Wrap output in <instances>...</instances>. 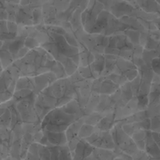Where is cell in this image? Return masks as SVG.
<instances>
[{"label": "cell", "mask_w": 160, "mask_h": 160, "mask_svg": "<svg viewBox=\"0 0 160 160\" xmlns=\"http://www.w3.org/2000/svg\"><path fill=\"white\" fill-rule=\"evenodd\" d=\"M95 130H96L95 127L84 123V124L82 126V128H81V131H80L79 133V138L87 139L88 138L92 136V134L95 133Z\"/></svg>", "instance_id": "8"}, {"label": "cell", "mask_w": 160, "mask_h": 160, "mask_svg": "<svg viewBox=\"0 0 160 160\" xmlns=\"http://www.w3.org/2000/svg\"><path fill=\"white\" fill-rule=\"evenodd\" d=\"M155 24H156L157 29L160 31V13L159 14V17H158V18L156 19V20L155 21Z\"/></svg>", "instance_id": "9"}, {"label": "cell", "mask_w": 160, "mask_h": 160, "mask_svg": "<svg viewBox=\"0 0 160 160\" xmlns=\"http://www.w3.org/2000/svg\"><path fill=\"white\" fill-rule=\"evenodd\" d=\"M34 94L36 95L45 90L46 88L51 84H52L54 81L58 80L56 74L52 72H48V73H43V74L38 75V76L34 77Z\"/></svg>", "instance_id": "6"}, {"label": "cell", "mask_w": 160, "mask_h": 160, "mask_svg": "<svg viewBox=\"0 0 160 160\" xmlns=\"http://www.w3.org/2000/svg\"><path fill=\"white\" fill-rule=\"evenodd\" d=\"M95 148V147L88 143L86 139H81L74 151L71 152L73 160H87L92 154Z\"/></svg>", "instance_id": "7"}, {"label": "cell", "mask_w": 160, "mask_h": 160, "mask_svg": "<svg viewBox=\"0 0 160 160\" xmlns=\"http://www.w3.org/2000/svg\"><path fill=\"white\" fill-rule=\"evenodd\" d=\"M84 112L78 100L50 111L41 123L42 130L51 132L64 133L74 122L84 117Z\"/></svg>", "instance_id": "1"}, {"label": "cell", "mask_w": 160, "mask_h": 160, "mask_svg": "<svg viewBox=\"0 0 160 160\" xmlns=\"http://www.w3.org/2000/svg\"><path fill=\"white\" fill-rule=\"evenodd\" d=\"M56 60L42 47L32 49L23 58L13 62L21 77L34 78L52 72Z\"/></svg>", "instance_id": "2"}, {"label": "cell", "mask_w": 160, "mask_h": 160, "mask_svg": "<svg viewBox=\"0 0 160 160\" xmlns=\"http://www.w3.org/2000/svg\"><path fill=\"white\" fill-rule=\"evenodd\" d=\"M86 141L93 145L95 148L112 150V151H115L117 149L110 131H101L95 130V133L92 136L88 138Z\"/></svg>", "instance_id": "4"}, {"label": "cell", "mask_w": 160, "mask_h": 160, "mask_svg": "<svg viewBox=\"0 0 160 160\" xmlns=\"http://www.w3.org/2000/svg\"><path fill=\"white\" fill-rule=\"evenodd\" d=\"M20 78V72L13 63L1 73V102L2 104L10 101L15 93L16 86Z\"/></svg>", "instance_id": "3"}, {"label": "cell", "mask_w": 160, "mask_h": 160, "mask_svg": "<svg viewBox=\"0 0 160 160\" xmlns=\"http://www.w3.org/2000/svg\"><path fill=\"white\" fill-rule=\"evenodd\" d=\"M43 132V137L41 140L40 144L45 146H63L68 144L66 133H56L51 131H45Z\"/></svg>", "instance_id": "5"}]
</instances>
